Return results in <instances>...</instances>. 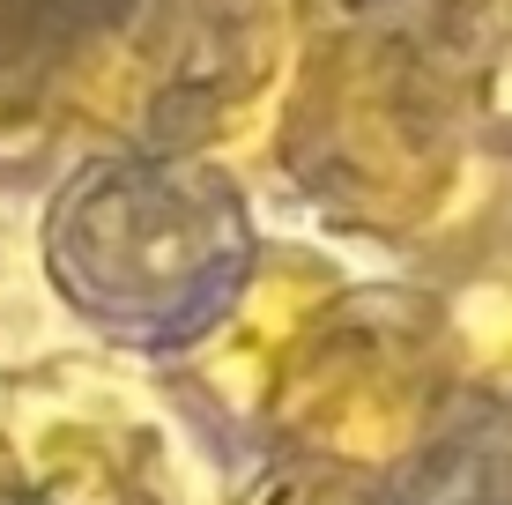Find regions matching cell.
I'll return each instance as SVG.
<instances>
[{"label": "cell", "instance_id": "obj_4", "mask_svg": "<svg viewBox=\"0 0 512 505\" xmlns=\"http://www.w3.org/2000/svg\"><path fill=\"white\" fill-rule=\"evenodd\" d=\"M253 505H342L327 483H305V476H275L268 491H253Z\"/></svg>", "mask_w": 512, "mask_h": 505}, {"label": "cell", "instance_id": "obj_2", "mask_svg": "<svg viewBox=\"0 0 512 505\" xmlns=\"http://www.w3.org/2000/svg\"><path fill=\"white\" fill-rule=\"evenodd\" d=\"M297 327H305V283H297V275H268L260 298L245 305V320L231 327V342L216 350V372L231 379V387H238V379L253 387V379L268 372V357L297 335Z\"/></svg>", "mask_w": 512, "mask_h": 505}, {"label": "cell", "instance_id": "obj_3", "mask_svg": "<svg viewBox=\"0 0 512 505\" xmlns=\"http://www.w3.org/2000/svg\"><path fill=\"white\" fill-rule=\"evenodd\" d=\"M30 505H141L134 491H119L112 476H97V468H75V476H52Z\"/></svg>", "mask_w": 512, "mask_h": 505}, {"label": "cell", "instance_id": "obj_1", "mask_svg": "<svg viewBox=\"0 0 512 505\" xmlns=\"http://www.w3.org/2000/svg\"><path fill=\"white\" fill-rule=\"evenodd\" d=\"M290 416L349 461H379L416 431V372L379 342H334L320 364L290 372Z\"/></svg>", "mask_w": 512, "mask_h": 505}, {"label": "cell", "instance_id": "obj_5", "mask_svg": "<svg viewBox=\"0 0 512 505\" xmlns=\"http://www.w3.org/2000/svg\"><path fill=\"white\" fill-rule=\"evenodd\" d=\"M8 483H15V454H8V439H0V498H8Z\"/></svg>", "mask_w": 512, "mask_h": 505}]
</instances>
